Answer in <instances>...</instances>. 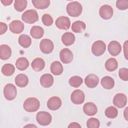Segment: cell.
I'll list each match as a JSON object with an SVG mask.
<instances>
[{"mask_svg":"<svg viewBox=\"0 0 128 128\" xmlns=\"http://www.w3.org/2000/svg\"><path fill=\"white\" fill-rule=\"evenodd\" d=\"M56 25L59 29L66 30L70 28V22L68 18L62 16L56 19Z\"/></svg>","mask_w":128,"mask_h":128,"instance_id":"7c38bea8","label":"cell"},{"mask_svg":"<svg viewBox=\"0 0 128 128\" xmlns=\"http://www.w3.org/2000/svg\"><path fill=\"white\" fill-rule=\"evenodd\" d=\"M36 119L38 122L42 126H47L50 124L52 118L50 113L46 112H39L36 116Z\"/></svg>","mask_w":128,"mask_h":128,"instance_id":"277c9868","label":"cell"},{"mask_svg":"<svg viewBox=\"0 0 128 128\" xmlns=\"http://www.w3.org/2000/svg\"><path fill=\"white\" fill-rule=\"evenodd\" d=\"M12 2V0H1V2L4 6H9Z\"/></svg>","mask_w":128,"mask_h":128,"instance_id":"b9f144b4","label":"cell"},{"mask_svg":"<svg viewBox=\"0 0 128 128\" xmlns=\"http://www.w3.org/2000/svg\"><path fill=\"white\" fill-rule=\"evenodd\" d=\"M100 84L104 88L110 90L114 86V81L112 78L109 76H106L102 78Z\"/></svg>","mask_w":128,"mask_h":128,"instance_id":"cb8c5ba5","label":"cell"},{"mask_svg":"<svg viewBox=\"0 0 128 128\" xmlns=\"http://www.w3.org/2000/svg\"><path fill=\"white\" fill-rule=\"evenodd\" d=\"M12 54L10 48L6 44H2L0 46V58L2 60L8 59Z\"/></svg>","mask_w":128,"mask_h":128,"instance_id":"d6986e66","label":"cell"},{"mask_svg":"<svg viewBox=\"0 0 128 128\" xmlns=\"http://www.w3.org/2000/svg\"><path fill=\"white\" fill-rule=\"evenodd\" d=\"M84 94L80 90H74L71 94V101L76 104H82L84 100Z\"/></svg>","mask_w":128,"mask_h":128,"instance_id":"9c48e42d","label":"cell"},{"mask_svg":"<svg viewBox=\"0 0 128 128\" xmlns=\"http://www.w3.org/2000/svg\"><path fill=\"white\" fill-rule=\"evenodd\" d=\"M32 2L34 6L38 9H45L50 4L49 0H32Z\"/></svg>","mask_w":128,"mask_h":128,"instance_id":"f546056e","label":"cell"},{"mask_svg":"<svg viewBox=\"0 0 128 128\" xmlns=\"http://www.w3.org/2000/svg\"><path fill=\"white\" fill-rule=\"evenodd\" d=\"M114 11L112 8L108 4L102 6L99 10L100 16L104 20L110 19L113 16Z\"/></svg>","mask_w":128,"mask_h":128,"instance_id":"ba28073f","label":"cell"},{"mask_svg":"<svg viewBox=\"0 0 128 128\" xmlns=\"http://www.w3.org/2000/svg\"><path fill=\"white\" fill-rule=\"evenodd\" d=\"M31 66L32 69L35 71L40 72L44 68L45 62L42 58H37L33 60L31 64Z\"/></svg>","mask_w":128,"mask_h":128,"instance_id":"44dd1931","label":"cell"},{"mask_svg":"<svg viewBox=\"0 0 128 128\" xmlns=\"http://www.w3.org/2000/svg\"><path fill=\"white\" fill-rule=\"evenodd\" d=\"M8 29V26L6 24L0 22V34H4Z\"/></svg>","mask_w":128,"mask_h":128,"instance_id":"f35d334b","label":"cell"},{"mask_svg":"<svg viewBox=\"0 0 128 128\" xmlns=\"http://www.w3.org/2000/svg\"><path fill=\"white\" fill-rule=\"evenodd\" d=\"M118 66V62L114 58H110L105 63V68L108 72H113L116 70Z\"/></svg>","mask_w":128,"mask_h":128,"instance_id":"f1b7e54d","label":"cell"},{"mask_svg":"<svg viewBox=\"0 0 128 128\" xmlns=\"http://www.w3.org/2000/svg\"><path fill=\"white\" fill-rule=\"evenodd\" d=\"M127 48H128V40H126L124 44V54L127 60Z\"/></svg>","mask_w":128,"mask_h":128,"instance_id":"ab89813d","label":"cell"},{"mask_svg":"<svg viewBox=\"0 0 128 128\" xmlns=\"http://www.w3.org/2000/svg\"><path fill=\"white\" fill-rule=\"evenodd\" d=\"M62 106V100L58 96H52L50 98L47 102L48 108L52 110H56L60 108Z\"/></svg>","mask_w":128,"mask_h":128,"instance_id":"2e32d148","label":"cell"},{"mask_svg":"<svg viewBox=\"0 0 128 128\" xmlns=\"http://www.w3.org/2000/svg\"><path fill=\"white\" fill-rule=\"evenodd\" d=\"M100 125V122L98 118H91L86 122V126L88 128H98Z\"/></svg>","mask_w":128,"mask_h":128,"instance_id":"e575fe53","label":"cell"},{"mask_svg":"<svg viewBox=\"0 0 128 128\" xmlns=\"http://www.w3.org/2000/svg\"><path fill=\"white\" fill-rule=\"evenodd\" d=\"M108 51L112 56H118L122 50L120 44L117 41H111L108 45Z\"/></svg>","mask_w":128,"mask_h":128,"instance_id":"4fadbf2b","label":"cell"},{"mask_svg":"<svg viewBox=\"0 0 128 128\" xmlns=\"http://www.w3.org/2000/svg\"><path fill=\"white\" fill-rule=\"evenodd\" d=\"M16 68L20 70H26L29 66V62L26 58L21 57L18 58L16 62Z\"/></svg>","mask_w":128,"mask_h":128,"instance_id":"4316f807","label":"cell"},{"mask_svg":"<svg viewBox=\"0 0 128 128\" xmlns=\"http://www.w3.org/2000/svg\"><path fill=\"white\" fill-rule=\"evenodd\" d=\"M68 128H81V126L78 122H72L70 124Z\"/></svg>","mask_w":128,"mask_h":128,"instance_id":"60d3db41","label":"cell"},{"mask_svg":"<svg viewBox=\"0 0 128 128\" xmlns=\"http://www.w3.org/2000/svg\"><path fill=\"white\" fill-rule=\"evenodd\" d=\"M99 82V78L98 76L94 74H88L84 79L86 85L89 88H94L98 86Z\"/></svg>","mask_w":128,"mask_h":128,"instance_id":"9a60e30c","label":"cell"},{"mask_svg":"<svg viewBox=\"0 0 128 128\" xmlns=\"http://www.w3.org/2000/svg\"><path fill=\"white\" fill-rule=\"evenodd\" d=\"M116 6L120 10H125L128 8V0H118L116 2Z\"/></svg>","mask_w":128,"mask_h":128,"instance_id":"8d00e7d4","label":"cell"},{"mask_svg":"<svg viewBox=\"0 0 128 128\" xmlns=\"http://www.w3.org/2000/svg\"><path fill=\"white\" fill-rule=\"evenodd\" d=\"M15 83L17 86L20 88H24L28 83V77L24 74H20L15 78Z\"/></svg>","mask_w":128,"mask_h":128,"instance_id":"ffe728a7","label":"cell"},{"mask_svg":"<svg viewBox=\"0 0 128 128\" xmlns=\"http://www.w3.org/2000/svg\"><path fill=\"white\" fill-rule=\"evenodd\" d=\"M60 60L64 64H69L73 60V54L70 49L64 48L60 52Z\"/></svg>","mask_w":128,"mask_h":128,"instance_id":"8fae6325","label":"cell"},{"mask_svg":"<svg viewBox=\"0 0 128 128\" xmlns=\"http://www.w3.org/2000/svg\"><path fill=\"white\" fill-rule=\"evenodd\" d=\"M68 14L72 17H77L80 15L82 8V4L78 2H72L68 3L66 8Z\"/></svg>","mask_w":128,"mask_h":128,"instance_id":"6da1fadb","label":"cell"},{"mask_svg":"<svg viewBox=\"0 0 128 128\" xmlns=\"http://www.w3.org/2000/svg\"><path fill=\"white\" fill-rule=\"evenodd\" d=\"M18 43L23 48H28L32 44V40L30 36L22 34L18 38Z\"/></svg>","mask_w":128,"mask_h":128,"instance_id":"83f0119b","label":"cell"},{"mask_svg":"<svg viewBox=\"0 0 128 128\" xmlns=\"http://www.w3.org/2000/svg\"><path fill=\"white\" fill-rule=\"evenodd\" d=\"M24 127H36V126H34V125H32V126L27 125V126H26Z\"/></svg>","mask_w":128,"mask_h":128,"instance_id":"ee69618b","label":"cell"},{"mask_svg":"<svg viewBox=\"0 0 128 128\" xmlns=\"http://www.w3.org/2000/svg\"><path fill=\"white\" fill-rule=\"evenodd\" d=\"M39 100L36 98H29L24 103V108L28 112H34L38 110L40 108Z\"/></svg>","mask_w":128,"mask_h":128,"instance_id":"7a4b0ae2","label":"cell"},{"mask_svg":"<svg viewBox=\"0 0 128 128\" xmlns=\"http://www.w3.org/2000/svg\"><path fill=\"white\" fill-rule=\"evenodd\" d=\"M24 23L18 20H14L9 24L10 30L14 34H18L21 33L24 30Z\"/></svg>","mask_w":128,"mask_h":128,"instance_id":"5bb4252c","label":"cell"},{"mask_svg":"<svg viewBox=\"0 0 128 128\" xmlns=\"http://www.w3.org/2000/svg\"><path fill=\"white\" fill-rule=\"evenodd\" d=\"M15 70L14 66L10 64H4L2 68V72L5 76H10L14 73Z\"/></svg>","mask_w":128,"mask_h":128,"instance_id":"4dcf8cb0","label":"cell"},{"mask_svg":"<svg viewBox=\"0 0 128 128\" xmlns=\"http://www.w3.org/2000/svg\"><path fill=\"white\" fill-rule=\"evenodd\" d=\"M22 19L26 23L34 24L38 20V16L35 10H28L22 14Z\"/></svg>","mask_w":128,"mask_h":128,"instance_id":"3957f363","label":"cell"},{"mask_svg":"<svg viewBox=\"0 0 128 128\" xmlns=\"http://www.w3.org/2000/svg\"><path fill=\"white\" fill-rule=\"evenodd\" d=\"M44 34V29L38 26H33L30 29V34L31 36L36 39H39L43 36Z\"/></svg>","mask_w":128,"mask_h":128,"instance_id":"603a6c76","label":"cell"},{"mask_svg":"<svg viewBox=\"0 0 128 128\" xmlns=\"http://www.w3.org/2000/svg\"><path fill=\"white\" fill-rule=\"evenodd\" d=\"M127 110H128V107H126V110H125L124 112L126 113V114H124V116L125 118L126 119V120H128V118H127V116H128V115H127Z\"/></svg>","mask_w":128,"mask_h":128,"instance_id":"7bdbcfd3","label":"cell"},{"mask_svg":"<svg viewBox=\"0 0 128 128\" xmlns=\"http://www.w3.org/2000/svg\"><path fill=\"white\" fill-rule=\"evenodd\" d=\"M40 48L43 53L49 54L52 52L54 48V45L51 40L45 38L41 40L40 44Z\"/></svg>","mask_w":128,"mask_h":128,"instance_id":"52a82bcc","label":"cell"},{"mask_svg":"<svg viewBox=\"0 0 128 128\" xmlns=\"http://www.w3.org/2000/svg\"><path fill=\"white\" fill-rule=\"evenodd\" d=\"M97 107L96 105L92 102L86 103L83 106V111L85 114L88 116H92L97 112Z\"/></svg>","mask_w":128,"mask_h":128,"instance_id":"e0dca14e","label":"cell"},{"mask_svg":"<svg viewBox=\"0 0 128 128\" xmlns=\"http://www.w3.org/2000/svg\"><path fill=\"white\" fill-rule=\"evenodd\" d=\"M106 116L110 118H116L118 114V110L113 106H110L105 110Z\"/></svg>","mask_w":128,"mask_h":128,"instance_id":"d6a6232c","label":"cell"},{"mask_svg":"<svg viewBox=\"0 0 128 128\" xmlns=\"http://www.w3.org/2000/svg\"><path fill=\"white\" fill-rule=\"evenodd\" d=\"M68 82L70 86L74 88H78L82 84L83 80L79 76H74L70 78Z\"/></svg>","mask_w":128,"mask_h":128,"instance_id":"836d02e7","label":"cell"},{"mask_svg":"<svg viewBox=\"0 0 128 128\" xmlns=\"http://www.w3.org/2000/svg\"><path fill=\"white\" fill-rule=\"evenodd\" d=\"M62 41L64 45L66 46H70L73 44L75 41V36L72 32H66L62 34Z\"/></svg>","mask_w":128,"mask_h":128,"instance_id":"7402d4cb","label":"cell"},{"mask_svg":"<svg viewBox=\"0 0 128 128\" xmlns=\"http://www.w3.org/2000/svg\"><path fill=\"white\" fill-rule=\"evenodd\" d=\"M127 102L126 96L122 93H118L116 94L113 98L114 104L118 108L124 107Z\"/></svg>","mask_w":128,"mask_h":128,"instance_id":"30bf717a","label":"cell"},{"mask_svg":"<svg viewBox=\"0 0 128 128\" xmlns=\"http://www.w3.org/2000/svg\"><path fill=\"white\" fill-rule=\"evenodd\" d=\"M40 83L44 88L50 87L54 83V78L50 74H44L40 78Z\"/></svg>","mask_w":128,"mask_h":128,"instance_id":"ac0fdd59","label":"cell"},{"mask_svg":"<svg viewBox=\"0 0 128 128\" xmlns=\"http://www.w3.org/2000/svg\"><path fill=\"white\" fill-rule=\"evenodd\" d=\"M42 22L46 26H50L53 24L54 20L52 16L48 14H44L42 18Z\"/></svg>","mask_w":128,"mask_h":128,"instance_id":"d590c367","label":"cell"},{"mask_svg":"<svg viewBox=\"0 0 128 128\" xmlns=\"http://www.w3.org/2000/svg\"><path fill=\"white\" fill-rule=\"evenodd\" d=\"M27 3L26 0H16L14 2V9L18 12H22L26 8Z\"/></svg>","mask_w":128,"mask_h":128,"instance_id":"1f68e13d","label":"cell"},{"mask_svg":"<svg viewBox=\"0 0 128 128\" xmlns=\"http://www.w3.org/2000/svg\"><path fill=\"white\" fill-rule=\"evenodd\" d=\"M50 71L54 75H60L63 72V66L60 62L54 61L50 65Z\"/></svg>","mask_w":128,"mask_h":128,"instance_id":"d4e9b609","label":"cell"},{"mask_svg":"<svg viewBox=\"0 0 128 128\" xmlns=\"http://www.w3.org/2000/svg\"><path fill=\"white\" fill-rule=\"evenodd\" d=\"M119 77L124 81H128V70L126 68H122L120 69L118 72Z\"/></svg>","mask_w":128,"mask_h":128,"instance_id":"74e56055","label":"cell"},{"mask_svg":"<svg viewBox=\"0 0 128 128\" xmlns=\"http://www.w3.org/2000/svg\"><path fill=\"white\" fill-rule=\"evenodd\" d=\"M86 28V24L84 22L78 20L74 22L72 26V30L76 33H80L83 32Z\"/></svg>","mask_w":128,"mask_h":128,"instance_id":"484cf974","label":"cell"},{"mask_svg":"<svg viewBox=\"0 0 128 128\" xmlns=\"http://www.w3.org/2000/svg\"><path fill=\"white\" fill-rule=\"evenodd\" d=\"M106 49V44L102 40H97L94 42L92 46V54L97 56L102 55Z\"/></svg>","mask_w":128,"mask_h":128,"instance_id":"8992f818","label":"cell"},{"mask_svg":"<svg viewBox=\"0 0 128 128\" xmlns=\"http://www.w3.org/2000/svg\"><path fill=\"white\" fill-rule=\"evenodd\" d=\"M16 88L14 85L8 84L5 86L4 89V94L7 100H13L16 97Z\"/></svg>","mask_w":128,"mask_h":128,"instance_id":"5b68a950","label":"cell"}]
</instances>
